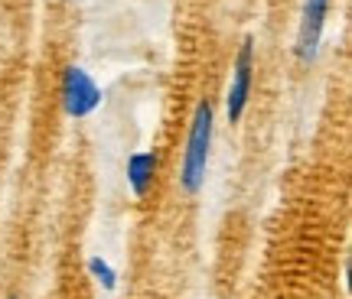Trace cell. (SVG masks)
Wrapping results in <instances>:
<instances>
[{
	"label": "cell",
	"mask_w": 352,
	"mask_h": 299,
	"mask_svg": "<svg viewBox=\"0 0 352 299\" xmlns=\"http://www.w3.org/2000/svg\"><path fill=\"white\" fill-rule=\"evenodd\" d=\"M59 98H63V111L69 117H88V114L98 111L101 104V85L82 65H69L63 72V85H59Z\"/></svg>",
	"instance_id": "obj_2"
},
{
	"label": "cell",
	"mask_w": 352,
	"mask_h": 299,
	"mask_svg": "<svg viewBox=\"0 0 352 299\" xmlns=\"http://www.w3.org/2000/svg\"><path fill=\"white\" fill-rule=\"evenodd\" d=\"M252 88H254V39L248 36V39H241L235 65H232V85H228V95H226L228 124H239L241 117H245Z\"/></svg>",
	"instance_id": "obj_3"
},
{
	"label": "cell",
	"mask_w": 352,
	"mask_h": 299,
	"mask_svg": "<svg viewBox=\"0 0 352 299\" xmlns=\"http://www.w3.org/2000/svg\"><path fill=\"white\" fill-rule=\"evenodd\" d=\"M329 3L333 0H303L300 10V26H297V62L310 65L320 52V39H323V29H327V16H329Z\"/></svg>",
	"instance_id": "obj_4"
},
{
	"label": "cell",
	"mask_w": 352,
	"mask_h": 299,
	"mask_svg": "<svg viewBox=\"0 0 352 299\" xmlns=\"http://www.w3.org/2000/svg\"><path fill=\"white\" fill-rule=\"evenodd\" d=\"M212 134H215V104L202 98L192 111L186 134V147H183V160H179V186L186 195H196L206 186V173H209V153H212Z\"/></svg>",
	"instance_id": "obj_1"
},
{
	"label": "cell",
	"mask_w": 352,
	"mask_h": 299,
	"mask_svg": "<svg viewBox=\"0 0 352 299\" xmlns=\"http://www.w3.org/2000/svg\"><path fill=\"white\" fill-rule=\"evenodd\" d=\"M85 270H88V276H91V280H98L108 293H114V289H118V270H114V267L104 261L101 254H91V257H88Z\"/></svg>",
	"instance_id": "obj_6"
},
{
	"label": "cell",
	"mask_w": 352,
	"mask_h": 299,
	"mask_svg": "<svg viewBox=\"0 0 352 299\" xmlns=\"http://www.w3.org/2000/svg\"><path fill=\"white\" fill-rule=\"evenodd\" d=\"M157 169H160V156L157 150H138L127 156V186L138 199L151 195L153 182H157Z\"/></svg>",
	"instance_id": "obj_5"
},
{
	"label": "cell",
	"mask_w": 352,
	"mask_h": 299,
	"mask_svg": "<svg viewBox=\"0 0 352 299\" xmlns=\"http://www.w3.org/2000/svg\"><path fill=\"white\" fill-rule=\"evenodd\" d=\"M10 299H16V296H10Z\"/></svg>",
	"instance_id": "obj_7"
}]
</instances>
